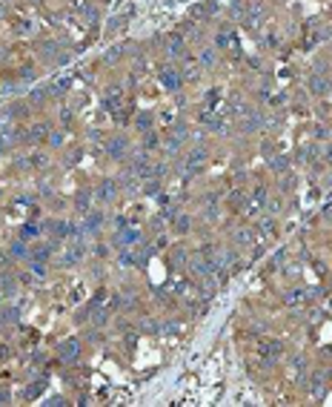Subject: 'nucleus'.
<instances>
[{
    "label": "nucleus",
    "instance_id": "1",
    "mask_svg": "<svg viewBox=\"0 0 332 407\" xmlns=\"http://www.w3.org/2000/svg\"><path fill=\"white\" fill-rule=\"evenodd\" d=\"M106 152L112 161H123L126 152H129V138L117 135V138H109V144H106Z\"/></svg>",
    "mask_w": 332,
    "mask_h": 407
},
{
    "label": "nucleus",
    "instance_id": "2",
    "mask_svg": "<svg viewBox=\"0 0 332 407\" xmlns=\"http://www.w3.org/2000/svg\"><path fill=\"white\" fill-rule=\"evenodd\" d=\"M57 356L63 358L66 364H75V361L81 358V341H78V339H69V341H63V344L57 347Z\"/></svg>",
    "mask_w": 332,
    "mask_h": 407
},
{
    "label": "nucleus",
    "instance_id": "3",
    "mask_svg": "<svg viewBox=\"0 0 332 407\" xmlns=\"http://www.w3.org/2000/svg\"><path fill=\"white\" fill-rule=\"evenodd\" d=\"M181 84H183V78L172 66L161 69V86H164L166 92H178V89H181Z\"/></svg>",
    "mask_w": 332,
    "mask_h": 407
},
{
    "label": "nucleus",
    "instance_id": "4",
    "mask_svg": "<svg viewBox=\"0 0 332 407\" xmlns=\"http://www.w3.org/2000/svg\"><path fill=\"white\" fill-rule=\"evenodd\" d=\"M261 353H264L266 364H275L283 356V344L281 341H266V344H261Z\"/></svg>",
    "mask_w": 332,
    "mask_h": 407
},
{
    "label": "nucleus",
    "instance_id": "5",
    "mask_svg": "<svg viewBox=\"0 0 332 407\" xmlns=\"http://www.w3.org/2000/svg\"><path fill=\"white\" fill-rule=\"evenodd\" d=\"M115 195H117V184L109 181V178L100 181L98 189H95V198H98V201H115Z\"/></svg>",
    "mask_w": 332,
    "mask_h": 407
},
{
    "label": "nucleus",
    "instance_id": "6",
    "mask_svg": "<svg viewBox=\"0 0 332 407\" xmlns=\"http://www.w3.org/2000/svg\"><path fill=\"white\" fill-rule=\"evenodd\" d=\"M132 170H135V175H138V178H143V175H152V172H155V167H152L149 155H146V152H140V155H135Z\"/></svg>",
    "mask_w": 332,
    "mask_h": 407
},
{
    "label": "nucleus",
    "instance_id": "7",
    "mask_svg": "<svg viewBox=\"0 0 332 407\" xmlns=\"http://www.w3.org/2000/svg\"><path fill=\"white\" fill-rule=\"evenodd\" d=\"M112 241H115L117 247H129V244H135V241H140V233H138V230H117Z\"/></svg>",
    "mask_w": 332,
    "mask_h": 407
},
{
    "label": "nucleus",
    "instance_id": "8",
    "mask_svg": "<svg viewBox=\"0 0 332 407\" xmlns=\"http://www.w3.org/2000/svg\"><path fill=\"white\" fill-rule=\"evenodd\" d=\"M212 12H215V3H200V6H192V9H189V20H206Z\"/></svg>",
    "mask_w": 332,
    "mask_h": 407
},
{
    "label": "nucleus",
    "instance_id": "9",
    "mask_svg": "<svg viewBox=\"0 0 332 407\" xmlns=\"http://www.w3.org/2000/svg\"><path fill=\"white\" fill-rule=\"evenodd\" d=\"M29 141H34V144L49 141V126H46V123H34L32 129H29Z\"/></svg>",
    "mask_w": 332,
    "mask_h": 407
},
{
    "label": "nucleus",
    "instance_id": "10",
    "mask_svg": "<svg viewBox=\"0 0 332 407\" xmlns=\"http://www.w3.org/2000/svg\"><path fill=\"white\" fill-rule=\"evenodd\" d=\"M52 253H55V244H40L34 253H29V261H40V264H43Z\"/></svg>",
    "mask_w": 332,
    "mask_h": 407
},
{
    "label": "nucleus",
    "instance_id": "11",
    "mask_svg": "<svg viewBox=\"0 0 332 407\" xmlns=\"http://www.w3.org/2000/svg\"><path fill=\"white\" fill-rule=\"evenodd\" d=\"M324 384H327V376L321 373V370H315V373H312V381H309L312 396H321V393H324Z\"/></svg>",
    "mask_w": 332,
    "mask_h": 407
},
{
    "label": "nucleus",
    "instance_id": "12",
    "mask_svg": "<svg viewBox=\"0 0 332 407\" xmlns=\"http://www.w3.org/2000/svg\"><path fill=\"white\" fill-rule=\"evenodd\" d=\"M100 224H103V215H100V212H89V215H86V224H83V230H86V233H98Z\"/></svg>",
    "mask_w": 332,
    "mask_h": 407
},
{
    "label": "nucleus",
    "instance_id": "13",
    "mask_svg": "<svg viewBox=\"0 0 332 407\" xmlns=\"http://www.w3.org/2000/svg\"><path fill=\"white\" fill-rule=\"evenodd\" d=\"M17 316H20V310H17L15 304L3 307V310H0V324H12V321H17Z\"/></svg>",
    "mask_w": 332,
    "mask_h": 407
},
{
    "label": "nucleus",
    "instance_id": "14",
    "mask_svg": "<svg viewBox=\"0 0 332 407\" xmlns=\"http://www.w3.org/2000/svg\"><path fill=\"white\" fill-rule=\"evenodd\" d=\"M0 292H6L9 298L17 292V284H15V278H12V275H0Z\"/></svg>",
    "mask_w": 332,
    "mask_h": 407
},
{
    "label": "nucleus",
    "instance_id": "15",
    "mask_svg": "<svg viewBox=\"0 0 332 407\" xmlns=\"http://www.w3.org/2000/svg\"><path fill=\"white\" fill-rule=\"evenodd\" d=\"M309 89H312L315 95H324V92H327V78H324V75H312V78H309Z\"/></svg>",
    "mask_w": 332,
    "mask_h": 407
},
{
    "label": "nucleus",
    "instance_id": "16",
    "mask_svg": "<svg viewBox=\"0 0 332 407\" xmlns=\"http://www.w3.org/2000/svg\"><path fill=\"white\" fill-rule=\"evenodd\" d=\"M92 195H95V192H89V189H81V192H78V198H75V206H78L81 212H86V209H89V201H92Z\"/></svg>",
    "mask_w": 332,
    "mask_h": 407
},
{
    "label": "nucleus",
    "instance_id": "17",
    "mask_svg": "<svg viewBox=\"0 0 332 407\" xmlns=\"http://www.w3.org/2000/svg\"><path fill=\"white\" fill-rule=\"evenodd\" d=\"M218 46H223V49H232V46H238V40H235L232 32H218Z\"/></svg>",
    "mask_w": 332,
    "mask_h": 407
},
{
    "label": "nucleus",
    "instance_id": "18",
    "mask_svg": "<svg viewBox=\"0 0 332 407\" xmlns=\"http://www.w3.org/2000/svg\"><path fill=\"white\" fill-rule=\"evenodd\" d=\"M203 158H206V149H203V146H195V149L189 152V167H200Z\"/></svg>",
    "mask_w": 332,
    "mask_h": 407
},
{
    "label": "nucleus",
    "instance_id": "19",
    "mask_svg": "<svg viewBox=\"0 0 332 407\" xmlns=\"http://www.w3.org/2000/svg\"><path fill=\"white\" fill-rule=\"evenodd\" d=\"M43 387H46V381H43V378H40V381H34V384H29V387H26V393H23V399H37Z\"/></svg>",
    "mask_w": 332,
    "mask_h": 407
},
{
    "label": "nucleus",
    "instance_id": "20",
    "mask_svg": "<svg viewBox=\"0 0 332 407\" xmlns=\"http://www.w3.org/2000/svg\"><path fill=\"white\" fill-rule=\"evenodd\" d=\"M166 43H169V52H172V55H181V52H183L181 34H169V40H166Z\"/></svg>",
    "mask_w": 332,
    "mask_h": 407
},
{
    "label": "nucleus",
    "instance_id": "21",
    "mask_svg": "<svg viewBox=\"0 0 332 407\" xmlns=\"http://www.w3.org/2000/svg\"><path fill=\"white\" fill-rule=\"evenodd\" d=\"M175 233H189V215H178L175 218Z\"/></svg>",
    "mask_w": 332,
    "mask_h": 407
},
{
    "label": "nucleus",
    "instance_id": "22",
    "mask_svg": "<svg viewBox=\"0 0 332 407\" xmlns=\"http://www.w3.org/2000/svg\"><path fill=\"white\" fill-rule=\"evenodd\" d=\"M135 126H138V129H149V126H152V115H149V112H140L138 120H135Z\"/></svg>",
    "mask_w": 332,
    "mask_h": 407
},
{
    "label": "nucleus",
    "instance_id": "23",
    "mask_svg": "<svg viewBox=\"0 0 332 407\" xmlns=\"http://www.w3.org/2000/svg\"><path fill=\"white\" fill-rule=\"evenodd\" d=\"M26 247H23V241H15V244H12V258H26Z\"/></svg>",
    "mask_w": 332,
    "mask_h": 407
},
{
    "label": "nucleus",
    "instance_id": "24",
    "mask_svg": "<svg viewBox=\"0 0 332 407\" xmlns=\"http://www.w3.org/2000/svg\"><path fill=\"white\" fill-rule=\"evenodd\" d=\"M37 235V227H34V224H26V227H23V233H20V238H23V241H29V238H34Z\"/></svg>",
    "mask_w": 332,
    "mask_h": 407
},
{
    "label": "nucleus",
    "instance_id": "25",
    "mask_svg": "<svg viewBox=\"0 0 332 407\" xmlns=\"http://www.w3.org/2000/svg\"><path fill=\"white\" fill-rule=\"evenodd\" d=\"M272 170H286V158L283 155H278V158H272V164H269Z\"/></svg>",
    "mask_w": 332,
    "mask_h": 407
},
{
    "label": "nucleus",
    "instance_id": "26",
    "mask_svg": "<svg viewBox=\"0 0 332 407\" xmlns=\"http://www.w3.org/2000/svg\"><path fill=\"white\" fill-rule=\"evenodd\" d=\"M200 60H203L206 66H209V63H215V52H212V49H203V55H200Z\"/></svg>",
    "mask_w": 332,
    "mask_h": 407
},
{
    "label": "nucleus",
    "instance_id": "27",
    "mask_svg": "<svg viewBox=\"0 0 332 407\" xmlns=\"http://www.w3.org/2000/svg\"><path fill=\"white\" fill-rule=\"evenodd\" d=\"M140 330H146V333H155L158 327H155V321H152V319H143V324H140Z\"/></svg>",
    "mask_w": 332,
    "mask_h": 407
},
{
    "label": "nucleus",
    "instance_id": "28",
    "mask_svg": "<svg viewBox=\"0 0 332 407\" xmlns=\"http://www.w3.org/2000/svg\"><path fill=\"white\" fill-rule=\"evenodd\" d=\"M49 144H52V146H60V144H63V138L57 135V132H49Z\"/></svg>",
    "mask_w": 332,
    "mask_h": 407
},
{
    "label": "nucleus",
    "instance_id": "29",
    "mask_svg": "<svg viewBox=\"0 0 332 407\" xmlns=\"http://www.w3.org/2000/svg\"><path fill=\"white\" fill-rule=\"evenodd\" d=\"M12 402V396H9V390H0V405H9Z\"/></svg>",
    "mask_w": 332,
    "mask_h": 407
},
{
    "label": "nucleus",
    "instance_id": "30",
    "mask_svg": "<svg viewBox=\"0 0 332 407\" xmlns=\"http://www.w3.org/2000/svg\"><path fill=\"white\" fill-rule=\"evenodd\" d=\"M146 192H158V181H155V178L146 181Z\"/></svg>",
    "mask_w": 332,
    "mask_h": 407
},
{
    "label": "nucleus",
    "instance_id": "31",
    "mask_svg": "<svg viewBox=\"0 0 332 407\" xmlns=\"http://www.w3.org/2000/svg\"><path fill=\"white\" fill-rule=\"evenodd\" d=\"M6 358H9V347H6V344H0V361H6Z\"/></svg>",
    "mask_w": 332,
    "mask_h": 407
},
{
    "label": "nucleus",
    "instance_id": "32",
    "mask_svg": "<svg viewBox=\"0 0 332 407\" xmlns=\"http://www.w3.org/2000/svg\"><path fill=\"white\" fill-rule=\"evenodd\" d=\"M155 144H158V138L152 135V132H146V146H155Z\"/></svg>",
    "mask_w": 332,
    "mask_h": 407
},
{
    "label": "nucleus",
    "instance_id": "33",
    "mask_svg": "<svg viewBox=\"0 0 332 407\" xmlns=\"http://www.w3.org/2000/svg\"><path fill=\"white\" fill-rule=\"evenodd\" d=\"M324 215H327V218L332 221V204H330V206H327V209H324Z\"/></svg>",
    "mask_w": 332,
    "mask_h": 407
}]
</instances>
